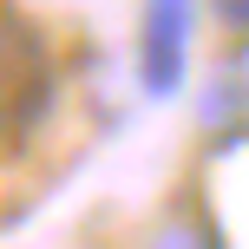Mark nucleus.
Returning a JSON list of instances; mask_svg holds the SVG:
<instances>
[{"label": "nucleus", "instance_id": "obj_1", "mask_svg": "<svg viewBox=\"0 0 249 249\" xmlns=\"http://www.w3.org/2000/svg\"><path fill=\"white\" fill-rule=\"evenodd\" d=\"M53 105V46L33 20L0 13V131L26 138Z\"/></svg>", "mask_w": 249, "mask_h": 249}, {"label": "nucleus", "instance_id": "obj_2", "mask_svg": "<svg viewBox=\"0 0 249 249\" xmlns=\"http://www.w3.org/2000/svg\"><path fill=\"white\" fill-rule=\"evenodd\" d=\"M190 13H197V0H144V26H138V79H144L151 99H171V92L184 86Z\"/></svg>", "mask_w": 249, "mask_h": 249}, {"label": "nucleus", "instance_id": "obj_3", "mask_svg": "<svg viewBox=\"0 0 249 249\" xmlns=\"http://www.w3.org/2000/svg\"><path fill=\"white\" fill-rule=\"evenodd\" d=\"M243 46L236 53H230V59L223 66H216V72H210V86H203V131H210V144L216 151H236L243 144V124H249V72H243Z\"/></svg>", "mask_w": 249, "mask_h": 249}, {"label": "nucleus", "instance_id": "obj_4", "mask_svg": "<svg viewBox=\"0 0 249 249\" xmlns=\"http://www.w3.org/2000/svg\"><path fill=\"white\" fill-rule=\"evenodd\" d=\"M210 20L223 26V33H243L249 26V0H210Z\"/></svg>", "mask_w": 249, "mask_h": 249}]
</instances>
